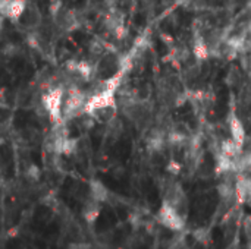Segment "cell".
Returning <instances> with one entry per match:
<instances>
[{
  "label": "cell",
  "mask_w": 251,
  "mask_h": 249,
  "mask_svg": "<svg viewBox=\"0 0 251 249\" xmlns=\"http://www.w3.org/2000/svg\"><path fill=\"white\" fill-rule=\"evenodd\" d=\"M100 216V203L94 201V200H88L85 204H84V208H82V217L84 220L88 223V225H93Z\"/></svg>",
  "instance_id": "obj_10"
},
{
  "label": "cell",
  "mask_w": 251,
  "mask_h": 249,
  "mask_svg": "<svg viewBox=\"0 0 251 249\" xmlns=\"http://www.w3.org/2000/svg\"><path fill=\"white\" fill-rule=\"evenodd\" d=\"M228 128H229V132H231V138L243 148L244 144H246L247 134H246L244 123L240 120V117L235 114V112H231L228 114Z\"/></svg>",
  "instance_id": "obj_4"
},
{
  "label": "cell",
  "mask_w": 251,
  "mask_h": 249,
  "mask_svg": "<svg viewBox=\"0 0 251 249\" xmlns=\"http://www.w3.org/2000/svg\"><path fill=\"white\" fill-rule=\"evenodd\" d=\"M7 3H9V0H0V13L4 10V7H6Z\"/></svg>",
  "instance_id": "obj_16"
},
{
  "label": "cell",
  "mask_w": 251,
  "mask_h": 249,
  "mask_svg": "<svg viewBox=\"0 0 251 249\" xmlns=\"http://www.w3.org/2000/svg\"><path fill=\"white\" fill-rule=\"evenodd\" d=\"M110 194H109V189L100 182V181H91L90 182V198L97 201V203H106L109 200Z\"/></svg>",
  "instance_id": "obj_8"
},
{
  "label": "cell",
  "mask_w": 251,
  "mask_h": 249,
  "mask_svg": "<svg viewBox=\"0 0 251 249\" xmlns=\"http://www.w3.org/2000/svg\"><path fill=\"white\" fill-rule=\"evenodd\" d=\"M4 19H6V18L0 13V32H1V29H3V26H4Z\"/></svg>",
  "instance_id": "obj_17"
},
{
  "label": "cell",
  "mask_w": 251,
  "mask_h": 249,
  "mask_svg": "<svg viewBox=\"0 0 251 249\" xmlns=\"http://www.w3.org/2000/svg\"><path fill=\"white\" fill-rule=\"evenodd\" d=\"M26 4H28V0H9V3L6 4L1 15L6 19H10L13 22H19L21 16L24 15V12L26 9Z\"/></svg>",
  "instance_id": "obj_6"
},
{
  "label": "cell",
  "mask_w": 251,
  "mask_h": 249,
  "mask_svg": "<svg viewBox=\"0 0 251 249\" xmlns=\"http://www.w3.org/2000/svg\"><path fill=\"white\" fill-rule=\"evenodd\" d=\"M103 50H104V44H103L101 41H99V40H94V41L90 44V51H91L93 54H101Z\"/></svg>",
  "instance_id": "obj_13"
},
{
  "label": "cell",
  "mask_w": 251,
  "mask_h": 249,
  "mask_svg": "<svg viewBox=\"0 0 251 249\" xmlns=\"http://www.w3.org/2000/svg\"><path fill=\"white\" fill-rule=\"evenodd\" d=\"M179 169H181V167H179V164H178V163H171V164H169V167H168V170H169V172H172V173H175V175L179 172Z\"/></svg>",
  "instance_id": "obj_15"
},
{
  "label": "cell",
  "mask_w": 251,
  "mask_h": 249,
  "mask_svg": "<svg viewBox=\"0 0 251 249\" xmlns=\"http://www.w3.org/2000/svg\"><path fill=\"white\" fill-rule=\"evenodd\" d=\"M250 48H251V40H250Z\"/></svg>",
  "instance_id": "obj_18"
},
{
  "label": "cell",
  "mask_w": 251,
  "mask_h": 249,
  "mask_svg": "<svg viewBox=\"0 0 251 249\" xmlns=\"http://www.w3.org/2000/svg\"><path fill=\"white\" fill-rule=\"evenodd\" d=\"M19 22H22L25 26L28 28H35L41 23V13H40V9L35 3L29 1L28 0V4H26V9L24 12V15L21 16Z\"/></svg>",
  "instance_id": "obj_7"
},
{
  "label": "cell",
  "mask_w": 251,
  "mask_h": 249,
  "mask_svg": "<svg viewBox=\"0 0 251 249\" xmlns=\"http://www.w3.org/2000/svg\"><path fill=\"white\" fill-rule=\"evenodd\" d=\"M88 100V95L72 87L68 94H65V100H63V112H62V116H63V120H68V119H72L74 116H76L78 113H81L85 107V103Z\"/></svg>",
  "instance_id": "obj_2"
},
{
  "label": "cell",
  "mask_w": 251,
  "mask_h": 249,
  "mask_svg": "<svg viewBox=\"0 0 251 249\" xmlns=\"http://www.w3.org/2000/svg\"><path fill=\"white\" fill-rule=\"evenodd\" d=\"M209 51H210V48H209V44H207L206 38L197 34L194 37V43H193V53H194V56L199 60H206L209 57Z\"/></svg>",
  "instance_id": "obj_11"
},
{
  "label": "cell",
  "mask_w": 251,
  "mask_h": 249,
  "mask_svg": "<svg viewBox=\"0 0 251 249\" xmlns=\"http://www.w3.org/2000/svg\"><path fill=\"white\" fill-rule=\"evenodd\" d=\"M166 136H165V134L162 132V131H159V129H153V132L149 135V138H147V148H149V151H151V153H160L162 151V148L165 147V144H166Z\"/></svg>",
  "instance_id": "obj_9"
},
{
  "label": "cell",
  "mask_w": 251,
  "mask_h": 249,
  "mask_svg": "<svg viewBox=\"0 0 251 249\" xmlns=\"http://www.w3.org/2000/svg\"><path fill=\"white\" fill-rule=\"evenodd\" d=\"M157 222L172 232H182L185 227V217L165 201L157 211Z\"/></svg>",
  "instance_id": "obj_3"
},
{
  "label": "cell",
  "mask_w": 251,
  "mask_h": 249,
  "mask_svg": "<svg viewBox=\"0 0 251 249\" xmlns=\"http://www.w3.org/2000/svg\"><path fill=\"white\" fill-rule=\"evenodd\" d=\"M243 229H244V235H246L247 241L250 242L251 245V216H247L243 220Z\"/></svg>",
  "instance_id": "obj_14"
},
{
  "label": "cell",
  "mask_w": 251,
  "mask_h": 249,
  "mask_svg": "<svg viewBox=\"0 0 251 249\" xmlns=\"http://www.w3.org/2000/svg\"><path fill=\"white\" fill-rule=\"evenodd\" d=\"M235 198L238 204L251 203V178L240 175L235 181Z\"/></svg>",
  "instance_id": "obj_5"
},
{
  "label": "cell",
  "mask_w": 251,
  "mask_h": 249,
  "mask_svg": "<svg viewBox=\"0 0 251 249\" xmlns=\"http://www.w3.org/2000/svg\"><path fill=\"white\" fill-rule=\"evenodd\" d=\"M40 176H41L40 169H38L35 164H31V166L28 167V170H26V178H28L31 182H37V181L40 179Z\"/></svg>",
  "instance_id": "obj_12"
},
{
  "label": "cell",
  "mask_w": 251,
  "mask_h": 249,
  "mask_svg": "<svg viewBox=\"0 0 251 249\" xmlns=\"http://www.w3.org/2000/svg\"><path fill=\"white\" fill-rule=\"evenodd\" d=\"M63 100H65V90L62 87H53L43 95V107L54 123L63 122V116H62Z\"/></svg>",
  "instance_id": "obj_1"
}]
</instances>
